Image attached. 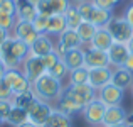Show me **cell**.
<instances>
[{
  "mask_svg": "<svg viewBox=\"0 0 133 127\" xmlns=\"http://www.w3.org/2000/svg\"><path fill=\"white\" fill-rule=\"evenodd\" d=\"M14 91L3 80H0V100H12Z\"/></svg>",
  "mask_w": 133,
  "mask_h": 127,
  "instance_id": "obj_37",
  "label": "cell"
},
{
  "mask_svg": "<svg viewBox=\"0 0 133 127\" xmlns=\"http://www.w3.org/2000/svg\"><path fill=\"white\" fill-rule=\"evenodd\" d=\"M12 36L17 37V39H20L22 42H25L27 46H32L34 41L37 39V37L41 36V34L36 32V29H34L32 22H24V20H17L15 27L12 29Z\"/></svg>",
  "mask_w": 133,
  "mask_h": 127,
  "instance_id": "obj_15",
  "label": "cell"
},
{
  "mask_svg": "<svg viewBox=\"0 0 133 127\" xmlns=\"http://www.w3.org/2000/svg\"><path fill=\"white\" fill-rule=\"evenodd\" d=\"M54 48H56V44H54V41L51 39V36L41 34V36L34 41V44L30 46V54L37 56V58H42V56L49 54V53H54Z\"/></svg>",
  "mask_w": 133,
  "mask_h": 127,
  "instance_id": "obj_17",
  "label": "cell"
},
{
  "mask_svg": "<svg viewBox=\"0 0 133 127\" xmlns=\"http://www.w3.org/2000/svg\"><path fill=\"white\" fill-rule=\"evenodd\" d=\"M81 2H86V0H71V3H74V5H78V3H81Z\"/></svg>",
  "mask_w": 133,
  "mask_h": 127,
  "instance_id": "obj_47",
  "label": "cell"
},
{
  "mask_svg": "<svg viewBox=\"0 0 133 127\" xmlns=\"http://www.w3.org/2000/svg\"><path fill=\"white\" fill-rule=\"evenodd\" d=\"M104 112H106V105L99 100V98H94L91 103H88L83 108V117L88 122L91 127H98L103 125V119H104Z\"/></svg>",
  "mask_w": 133,
  "mask_h": 127,
  "instance_id": "obj_9",
  "label": "cell"
},
{
  "mask_svg": "<svg viewBox=\"0 0 133 127\" xmlns=\"http://www.w3.org/2000/svg\"><path fill=\"white\" fill-rule=\"evenodd\" d=\"M71 5V0H41L36 5L37 14L44 17H51V15H64L66 10Z\"/></svg>",
  "mask_w": 133,
  "mask_h": 127,
  "instance_id": "obj_10",
  "label": "cell"
},
{
  "mask_svg": "<svg viewBox=\"0 0 133 127\" xmlns=\"http://www.w3.org/2000/svg\"><path fill=\"white\" fill-rule=\"evenodd\" d=\"M47 73L51 76H54V78H57V80H64V78H68L69 70H68V66L64 65V61H62V58H61L51 70H47Z\"/></svg>",
  "mask_w": 133,
  "mask_h": 127,
  "instance_id": "obj_31",
  "label": "cell"
},
{
  "mask_svg": "<svg viewBox=\"0 0 133 127\" xmlns=\"http://www.w3.org/2000/svg\"><path fill=\"white\" fill-rule=\"evenodd\" d=\"M12 107H14L12 100H0V119H2L3 122L7 120V117H9Z\"/></svg>",
  "mask_w": 133,
  "mask_h": 127,
  "instance_id": "obj_35",
  "label": "cell"
},
{
  "mask_svg": "<svg viewBox=\"0 0 133 127\" xmlns=\"http://www.w3.org/2000/svg\"><path fill=\"white\" fill-rule=\"evenodd\" d=\"M10 36H12V32H9V31H5V29H2V27H0V48H2L3 42L9 39Z\"/></svg>",
  "mask_w": 133,
  "mask_h": 127,
  "instance_id": "obj_40",
  "label": "cell"
},
{
  "mask_svg": "<svg viewBox=\"0 0 133 127\" xmlns=\"http://www.w3.org/2000/svg\"><path fill=\"white\" fill-rule=\"evenodd\" d=\"M123 68H127L130 73H133V54H131V53H130V56H128V59L125 61V66H123Z\"/></svg>",
  "mask_w": 133,
  "mask_h": 127,
  "instance_id": "obj_41",
  "label": "cell"
},
{
  "mask_svg": "<svg viewBox=\"0 0 133 127\" xmlns=\"http://www.w3.org/2000/svg\"><path fill=\"white\" fill-rule=\"evenodd\" d=\"M64 19H66V24H68V29H74V31H78V27L84 22L81 14H79V10H78V7H76L74 3H71L69 9L66 10Z\"/></svg>",
  "mask_w": 133,
  "mask_h": 127,
  "instance_id": "obj_27",
  "label": "cell"
},
{
  "mask_svg": "<svg viewBox=\"0 0 133 127\" xmlns=\"http://www.w3.org/2000/svg\"><path fill=\"white\" fill-rule=\"evenodd\" d=\"M0 53H2V61L3 68L5 70H10V68H20L24 63V59L30 54V48L22 42L20 39L10 36L9 39L3 42V46L0 48Z\"/></svg>",
  "mask_w": 133,
  "mask_h": 127,
  "instance_id": "obj_1",
  "label": "cell"
},
{
  "mask_svg": "<svg viewBox=\"0 0 133 127\" xmlns=\"http://www.w3.org/2000/svg\"><path fill=\"white\" fill-rule=\"evenodd\" d=\"M0 58H2V53H0Z\"/></svg>",
  "mask_w": 133,
  "mask_h": 127,
  "instance_id": "obj_51",
  "label": "cell"
},
{
  "mask_svg": "<svg viewBox=\"0 0 133 127\" xmlns=\"http://www.w3.org/2000/svg\"><path fill=\"white\" fill-rule=\"evenodd\" d=\"M130 90H131V97H133V83H131V86H130Z\"/></svg>",
  "mask_w": 133,
  "mask_h": 127,
  "instance_id": "obj_49",
  "label": "cell"
},
{
  "mask_svg": "<svg viewBox=\"0 0 133 127\" xmlns=\"http://www.w3.org/2000/svg\"><path fill=\"white\" fill-rule=\"evenodd\" d=\"M96 31H98V27L94 26V24H91V22H86V20L78 27V34H79V37H81V41H83V46L89 44L91 39L94 37V34H96Z\"/></svg>",
  "mask_w": 133,
  "mask_h": 127,
  "instance_id": "obj_29",
  "label": "cell"
},
{
  "mask_svg": "<svg viewBox=\"0 0 133 127\" xmlns=\"http://www.w3.org/2000/svg\"><path fill=\"white\" fill-rule=\"evenodd\" d=\"M52 108H54V105L47 103V102L41 100V98H36V100L29 105V108H27L29 122H32V124L37 125V127H44L45 122L51 117V114H52Z\"/></svg>",
  "mask_w": 133,
  "mask_h": 127,
  "instance_id": "obj_7",
  "label": "cell"
},
{
  "mask_svg": "<svg viewBox=\"0 0 133 127\" xmlns=\"http://www.w3.org/2000/svg\"><path fill=\"white\" fill-rule=\"evenodd\" d=\"M3 82L9 85L14 91V97L19 93H24V91L30 90L32 88V83L25 78L22 68H10V70H5L3 73Z\"/></svg>",
  "mask_w": 133,
  "mask_h": 127,
  "instance_id": "obj_8",
  "label": "cell"
},
{
  "mask_svg": "<svg viewBox=\"0 0 133 127\" xmlns=\"http://www.w3.org/2000/svg\"><path fill=\"white\" fill-rule=\"evenodd\" d=\"M25 122H29V114H27V110L22 108V107H15V105H14L10 114H9V117H7V120H5V124H9L12 127H20L22 124H25Z\"/></svg>",
  "mask_w": 133,
  "mask_h": 127,
  "instance_id": "obj_25",
  "label": "cell"
},
{
  "mask_svg": "<svg viewBox=\"0 0 133 127\" xmlns=\"http://www.w3.org/2000/svg\"><path fill=\"white\" fill-rule=\"evenodd\" d=\"M88 78H89V70L86 66H83V68L69 71V75H68L69 83L68 85H86L88 83Z\"/></svg>",
  "mask_w": 133,
  "mask_h": 127,
  "instance_id": "obj_28",
  "label": "cell"
},
{
  "mask_svg": "<svg viewBox=\"0 0 133 127\" xmlns=\"http://www.w3.org/2000/svg\"><path fill=\"white\" fill-rule=\"evenodd\" d=\"M106 53L111 68H121V66H125V61L130 56V48H128V44H123V42H113Z\"/></svg>",
  "mask_w": 133,
  "mask_h": 127,
  "instance_id": "obj_14",
  "label": "cell"
},
{
  "mask_svg": "<svg viewBox=\"0 0 133 127\" xmlns=\"http://www.w3.org/2000/svg\"><path fill=\"white\" fill-rule=\"evenodd\" d=\"M2 2H3V0H0V3H2Z\"/></svg>",
  "mask_w": 133,
  "mask_h": 127,
  "instance_id": "obj_52",
  "label": "cell"
},
{
  "mask_svg": "<svg viewBox=\"0 0 133 127\" xmlns=\"http://www.w3.org/2000/svg\"><path fill=\"white\" fill-rule=\"evenodd\" d=\"M62 61H64L66 66H68L69 71L83 68V66H84V49L79 48V49H72V51L66 53L64 58H62Z\"/></svg>",
  "mask_w": 133,
  "mask_h": 127,
  "instance_id": "obj_22",
  "label": "cell"
},
{
  "mask_svg": "<svg viewBox=\"0 0 133 127\" xmlns=\"http://www.w3.org/2000/svg\"><path fill=\"white\" fill-rule=\"evenodd\" d=\"M84 66L88 70L94 68H106L110 66V59H108V53L101 51V49H94L88 46L84 49Z\"/></svg>",
  "mask_w": 133,
  "mask_h": 127,
  "instance_id": "obj_12",
  "label": "cell"
},
{
  "mask_svg": "<svg viewBox=\"0 0 133 127\" xmlns=\"http://www.w3.org/2000/svg\"><path fill=\"white\" fill-rule=\"evenodd\" d=\"M111 83L116 85L121 90H130L133 83V73H130L127 68H113V76H111Z\"/></svg>",
  "mask_w": 133,
  "mask_h": 127,
  "instance_id": "obj_21",
  "label": "cell"
},
{
  "mask_svg": "<svg viewBox=\"0 0 133 127\" xmlns=\"http://www.w3.org/2000/svg\"><path fill=\"white\" fill-rule=\"evenodd\" d=\"M3 73H5V68H3L2 61H0V80H3Z\"/></svg>",
  "mask_w": 133,
  "mask_h": 127,
  "instance_id": "obj_43",
  "label": "cell"
},
{
  "mask_svg": "<svg viewBox=\"0 0 133 127\" xmlns=\"http://www.w3.org/2000/svg\"><path fill=\"white\" fill-rule=\"evenodd\" d=\"M56 108H57V110H61L62 114L69 115V117H72V115L81 114V112H83V107H81V105L76 103L72 98H69L68 95H64V93H62V97L57 100V103H56Z\"/></svg>",
  "mask_w": 133,
  "mask_h": 127,
  "instance_id": "obj_23",
  "label": "cell"
},
{
  "mask_svg": "<svg viewBox=\"0 0 133 127\" xmlns=\"http://www.w3.org/2000/svg\"><path fill=\"white\" fill-rule=\"evenodd\" d=\"M106 31L111 34L115 42L128 44L133 37V29L123 15H113V19L106 24Z\"/></svg>",
  "mask_w": 133,
  "mask_h": 127,
  "instance_id": "obj_4",
  "label": "cell"
},
{
  "mask_svg": "<svg viewBox=\"0 0 133 127\" xmlns=\"http://www.w3.org/2000/svg\"><path fill=\"white\" fill-rule=\"evenodd\" d=\"M32 90L37 98L52 105V103H57V100L62 97L64 85H62V80H57L54 76H51L49 73H44L41 78H37L32 83Z\"/></svg>",
  "mask_w": 133,
  "mask_h": 127,
  "instance_id": "obj_2",
  "label": "cell"
},
{
  "mask_svg": "<svg viewBox=\"0 0 133 127\" xmlns=\"http://www.w3.org/2000/svg\"><path fill=\"white\" fill-rule=\"evenodd\" d=\"M98 127H103V125H98Z\"/></svg>",
  "mask_w": 133,
  "mask_h": 127,
  "instance_id": "obj_53",
  "label": "cell"
},
{
  "mask_svg": "<svg viewBox=\"0 0 133 127\" xmlns=\"http://www.w3.org/2000/svg\"><path fill=\"white\" fill-rule=\"evenodd\" d=\"M123 17L127 19V22L131 26V29H133V3H130V5L125 9V14H123Z\"/></svg>",
  "mask_w": 133,
  "mask_h": 127,
  "instance_id": "obj_39",
  "label": "cell"
},
{
  "mask_svg": "<svg viewBox=\"0 0 133 127\" xmlns=\"http://www.w3.org/2000/svg\"><path fill=\"white\" fill-rule=\"evenodd\" d=\"M17 5V12H15V19L17 20H24V22H32L37 15V9L34 3H30L29 0H15Z\"/></svg>",
  "mask_w": 133,
  "mask_h": 127,
  "instance_id": "obj_19",
  "label": "cell"
},
{
  "mask_svg": "<svg viewBox=\"0 0 133 127\" xmlns=\"http://www.w3.org/2000/svg\"><path fill=\"white\" fill-rule=\"evenodd\" d=\"M123 97H125V90L118 88L116 85H113V83H108L106 86H103L101 90H98V98H99L106 107L121 105Z\"/></svg>",
  "mask_w": 133,
  "mask_h": 127,
  "instance_id": "obj_13",
  "label": "cell"
},
{
  "mask_svg": "<svg viewBox=\"0 0 133 127\" xmlns=\"http://www.w3.org/2000/svg\"><path fill=\"white\" fill-rule=\"evenodd\" d=\"M125 124H127L128 127H133V112H128L127 119H125Z\"/></svg>",
  "mask_w": 133,
  "mask_h": 127,
  "instance_id": "obj_42",
  "label": "cell"
},
{
  "mask_svg": "<svg viewBox=\"0 0 133 127\" xmlns=\"http://www.w3.org/2000/svg\"><path fill=\"white\" fill-rule=\"evenodd\" d=\"M41 59H42V63H44L45 70H51L52 66H54V65H56V63H57V61H59V59H61V58H59V56H57V53L54 51V53H49V54L42 56V58H41Z\"/></svg>",
  "mask_w": 133,
  "mask_h": 127,
  "instance_id": "obj_36",
  "label": "cell"
},
{
  "mask_svg": "<svg viewBox=\"0 0 133 127\" xmlns=\"http://www.w3.org/2000/svg\"><path fill=\"white\" fill-rule=\"evenodd\" d=\"M54 44H56L54 51L57 53L59 58H64L66 53L72 51V49L83 48V41H81V37H79L78 31H74V29H66L61 36H57V41H56Z\"/></svg>",
  "mask_w": 133,
  "mask_h": 127,
  "instance_id": "obj_6",
  "label": "cell"
},
{
  "mask_svg": "<svg viewBox=\"0 0 133 127\" xmlns=\"http://www.w3.org/2000/svg\"><path fill=\"white\" fill-rule=\"evenodd\" d=\"M20 127H37V125H34L32 122H25V124H22Z\"/></svg>",
  "mask_w": 133,
  "mask_h": 127,
  "instance_id": "obj_44",
  "label": "cell"
},
{
  "mask_svg": "<svg viewBox=\"0 0 133 127\" xmlns=\"http://www.w3.org/2000/svg\"><path fill=\"white\" fill-rule=\"evenodd\" d=\"M66 29H68V24H66L64 15L57 14V15H51L47 19V29H45L47 36H61Z\"/></svg>",
  "mask_w": 133,
  "mask_h": 127,
  "instance_id": "obj_24",
  "label": "cell"
},
{
  "mask_svg": "<svg viewBox=\"0 0 133 127\" xmlns=\"http://www.w3.org/2000/svg\"><path fill=\"white\" fill-rule=\"evenodd\" d=\"M78 10L81 14L83 20L94 24L96 27H106V24L113 19V10L99 9L98 5H94L93 0H86V2L78 3Z\"/></svg>",
  "mask_w": 133,
  "mask_h": 127,
  "instance_id": "obj_3",
  "label": "cell"
},
{
  "mask_svg": "<svg viewBox=\"0 0 133 127\" xmlns=\"http://www.w3.org/2000/svg\"><path fill=\"white\" fill-rule=\"evenodd\" d=\"M17 12V5H15V0H3L0 3V14H5V15H14L15 17Z\"/></svg>",
  "mask_w": 133,
  "mask_h": 127,
  "instance_id": "obj_34",
  "label": "cell"
},
{
  "mask_svg": "<svg viewBox=\"0 0 133 127\" xmlns=\"http://www.w3.org/2000/svg\"><path fill=\"white\" fill-rule=\"evenodd\" d=\"M128 48H130V53L133 54V37H131V41L128 42Z\"/></svg>",
  "mask_w": 133,
  "mask_h": 127,
  "instance_id": "obj_45",
  "label": "cell"
},
{
  "mask_svg": "<svg viewBox=\"0 0 133 127\" xmlns=\"http://www.w3.org/2000/svg\"><path fill=\"white\" fill-rule=\"evenodd\" d=\"M64 95H68L69 98H72V100H74L76 103H79L83 108L88 103H91L94 98H98V91L88 83L86 85H68V86H64Z\"/></svg>",
  "mask_w": 133,
  "mask_h": 127,
  "instance_id": "obj_5",
  "label": "cell"
},
{
  "mask_svg": "<svg viewBox=\"0 0 133 127\" xmlns=\"http://www.w3.org/2000/svg\"><path fill=\"white\" fill-rule=\"evenodd\" d=\"M113 37H111V34L106 31V27H98L96 34H94V37L91 39V42L88 46L94 49H101V51H108L110 49V46L113 44Z\"/></svg>",
  "mask_w": 133,
  "mask_h": 127,
  "instance_id": "obj_20",
  "label": "cell"
},
{
  "mask_svg": "<svg viewBox=\"0 0 133 127\" xmlns=\"http://www.w3.org/2000/svg\"><path fill=\"white\" fill-rule=\"evenodd\" d=\"M36 93H34V90L30 88V90H27V91H24V93H19V95H15V97L12 98V103L15 105V107H22V108H29V105L32 103L34 100H36Z\"/></svg>",
  "mask_w": 133,
  "mask_h": 127,
  "instance_id": "obj_30",
  "label": "cell"
},
{
  "mask_svg": "<svg viewBox=\"0 0 133 127\" xmlns=\"http://www.w3.org/2000/svg\"><path fill=\"white\" fill-rule=\"evenodd\" d=\"M3 124H5V122H3V120H2V119H0V125H3Z\"/></svg>",
  "mask_w": 133,
  "mask_h": 127,
  "instance_id": "obj_50",
  "label": "cell"
},
{
  "mask_svg": "<svg viewBox=\"0 0 133 127\" xmlns=\"http://www.w3.org/2000/svg\"><path fill=\"white\" fill-rule=\"evenodd\" d=\"M47 19L49 17H44V15H39V14H37L36 19L32 20V26H34V29H36L37 34H45V29H47Z\"/></svg>",
  "mask_w": 133,
  "mask_h": 127,
  "instance_id": "obj_32",
  "label": "cell"
},
{
  "mask_svg": "<svg viewBox=\"0 0 133 127\" xmlns=\"http://www.w3.org/2000/svg\"><path fill=\"white\" fill-rule=\"evenodd\" d=\"M20 68H22L25 78L29 80L30 83H34L37 78H41L44 73H47V70H45L42 59L37 58V56H32V54H29L25 59H24V63H22Z\"/></svg>",
  "mask_w": 133,
  "mask_h": 127,
  "instance_id": "obj_11",
  "label": "cell"
},
{
  "mask_svg": "<svg viewBox=\"0 0 133 127\" xmlns=\"http://www.w3.org/2000/svg\"><path fill=\"white\" fill-rule=\"evenodd\" d=\"M111 76H113V68H111V66L89 70L88 85H91V86L98 91V90H101L103 86H106L108 83H111Z\"/></svg>",
  "mask_w": 133,
  "mask_h": 127,
  "instance_id": "obj_16",
  "label": "cell"
},
{
  "mask_svg": "<svg viewBox=\"0 0 133 127\" xmlns=\"http://www.w3.org/2000/svg\"><path fill=\"white\" fill-rule=\"evenodd\" d=\"M44 127H72V120L69 115L62 114L61 110H57V108H52V114L51 117H49V120L45 122Z\"/></svg>",
  "mask_w": 133,
  "mask_h": 127,
  "instance_id": "obj_26",
  "label": "cell"
},
{
  "mask_svg": "<svg viewBox=\"0 0 133 127\" xmlns=\"http://www.w3.org/2000/svg\"><path fill=\"white\" fill-rule=\"evenodd\" d=\"M127 115H128V112L123 108V105H111V107H106L104 119H103V127L121 124V122H125Z\"/></svg>",
  "mask_w": 133,
  "mask_h": 127,
  "instance_id": "obj_18",
  "label": "cell"
},
{
  "mask_svg": "<svg viewBox=\"0 0 133 127\" xmlns=\"http://www.w3.org/2000/svg\"><path fill=\"white\" fill-rule=\"evenodd\" d=\"M94 5H98L99 9H106V10H113L118 5L120 0H93Z\"/></svg>",
  "mask_w": 133,
  "mask_h": 127,
  "instance_id": "obj_38",
  "label": "cell"
},
{
  "mask_svg": "<svg viewBox=\"0 0 133 127\" xmlns=\"http://www.w3.org/2000/svg\"><path fill=\"white\" fill-rule=\"evenodd\" d=\"M29 2H30V3H34V5H37V3H39L41 0H29Z\"/></svg>",
  "mask_w": 133,
  "mask_h": 127,
  "instance_id": "obj_48",
  "label": "cell"
},
{
  "mask_svg": "<svg viewBox=\"0 0 133 127\" xmlns=\"http://www.w3.org/2000/svg\"><path fill=\"white\" fill-rule=\"evenodd\" d=\"M108 127H128L125 122H121V124H116V125H108Z\"/></svg>",
  "mask_w": 133,
  "mask_h": 127,
  "instance_id": "obj_46",
  "label": "cell"
},
{
  "mask_svg": "<svg viewBox=\"0 0 133 127\" xmlns=\"http://www.w3.org/2000/svg\"><path fill=\"white\" fill-rule=\"evenodd\" d=\"M17 24V19L14 15H5V14H0V27L9 32H12V29L15 27Z\"/></svg>",
  "mask_w": 133,
  "mask_h": 127,
  "instance_id": "obj_33",
  "label": "cell"
}]
</instances>
